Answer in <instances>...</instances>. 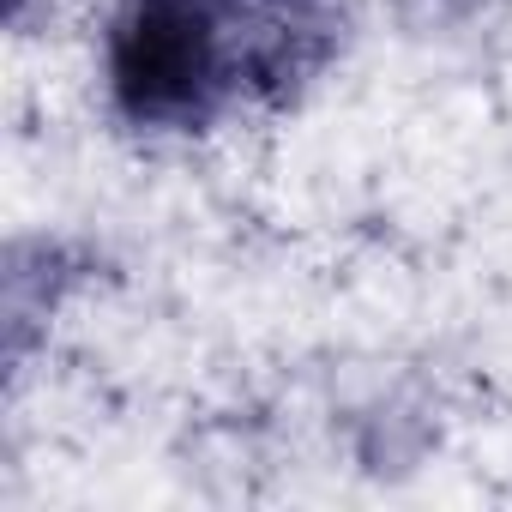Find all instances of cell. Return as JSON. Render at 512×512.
<instances>
[{
    "mask_svg": "<svg viewBox=\"0 0 512 512\" xmlns=\"http://www.w3.org/2000/svg\"><path fill=\"white\" fill-rule=\"evenodd\" d=\"M109 103L139 133H199L260 79L253 0H115L103 31Z\"/></svg>",
    "mask_w": 512,
    "mask_h": 512,
    "instance_id": "1",
    "label": "cell"
}]
</instances>
